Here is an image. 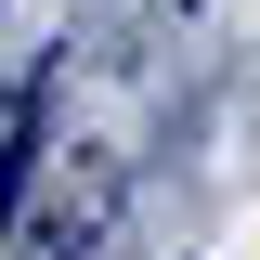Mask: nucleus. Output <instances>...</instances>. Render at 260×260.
<instances>
[{
  "instance_id": "1",
  "label": "nucleus",
  "mask_w": 260,
  "mask_h": 260,
  "mask_svg": "<svg viewBox=\"0 0 260 260\" xmlns=\"http://www.w3.org/2000/svg\"><path fill=\"white\" fill-rule=\"evenodd\" d=\"M39 130H52V78H26L13 117H0V234H13V208H26V182H39Z\"/></svg>"
},
{
  "instance_id": "2",
  "label": "nucleus",
  "mask_w": 260,
  "mask_h": 260,
  "mask_svg": "<svg viewBox=\"0 0 260 260\" xmlns=\"http://www.w3.org/2000/svg\"><path fill=\"white\" fill-rule=\"evenodd\" d=\"M104 208H117V182H104V169H78V182L52 195V221H39L26 260H91V247H104Z\"/></svg>"
}]
</instances>
